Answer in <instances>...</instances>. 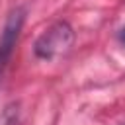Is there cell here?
<instances>
[{"mask_svg":"<svg viewBox=\"0 0 125 125\" xmlns=\"http://www.w3.org/2000/svg\"><path fill=\"white\" fill-rule=\"evenodd\" d=\"M72 43H74V31H72L70 23L55 21L39 35L33 51H35V57H39L43 61H53V59L68 53Z\"/></svg>","mask_w":125,"mask_h":125,"instance_id":"cell-1","label":"cell"},{"mask_svg":"<svg viewBox=\"0 0 125 125\" xmlns=\"http://www.w3.org/2000/svg\"><path fill=\"white\" fill-rule=\"evenodd\" d=\"M23 21H25V8H21V6L14 8L6 18V23H4L2 33H0V80H2V74H4V70L12 59L20 31L23 27Z\"/></svg>","mask_w":125,"mask_h":125,"instance_id":"cell-2","label":"cell"},{"mask_svg":"<svg viewBox=\"0 0 125 125\" xmlns=\"http://www.w3.org/2000/svg\"><path fill=\"white\" fill-rule=\"evenodd\" d=\"M0 125H20V105L10 104L0 113Z\"/></svg>","mask_w":125,"mask_h":125,"instance_id":"cell-3","label":"cell"},{"mask_svg":"<svg viewBox=\"0 0 125 125\" xmlns=\"http://www.w3.org/2000/svg\"><path fill=\"white\" fill-rule=\"evenodd\" d=\"M119 37H121V41H123V43H125V27H123V29H121V31H119Z\"/></svg>","mask_w":125,"mask_h":125,"instance_id":"cell-4","label":"cell"}]
</instances>
